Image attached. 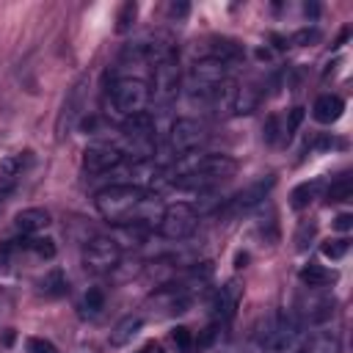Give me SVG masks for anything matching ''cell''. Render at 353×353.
Segmentation results:
<instances>
[{"label":"cell","instance_id":"9a60e30c","mask_svg":"<svg viewBox=\"0 0 353 353\" xmlns=\"http://www.w3.org/2000/svg\"><path fill=\"white\" fill-rule=\"evenodd\" d=\"M342 110H345V102H342L336 94H323V97H317L314 105H312V116H314V121H320V124H334V121L342 116Z\"/></svg>","mask_w":353,"mask_h":353},{"label":"cell","instance_id":"f546056e","mask_svg":"<svg viewBox=\"0 0 353 353\" xmlns=\"http://www.w3.org/2000/svg\"><path fill=\"white\" fill-rule=\"evenodd\" d=\"M347 248H350L347 237H339V240H325L320 251H323V256H328V259H339V256L347 254Z\"/></svg>","mask_w":353,"mask_h":353},{"label":"cell","instance_id":"d6986e66","mask_svg":"<svg viewBox=\"0 0 353 353\" xmlns=\"http://www.w3.org/2000/svg\"><path fill=\"white\" fill-rule=\"evenodd\" d=\"M256 105H259V91H256L254 85H237L232 113H234V116H248V113L256 110Z\"/></svg>","mask_w":353,"mask_h":353},{"label":"cell","instance_id":"836d02e7","mask_svg":"<svg viewBox=\"0 0 353 353\" xmlns=\"http://www.w3.org/2000/svg\"><path fill=\"white\" fill-rule=\"evenodd\" d=\"M303 121V108H292L290 110V121H287V127H284V132H287V138H290V132H295L298 130V124Z\"/></svg>","mask_w":353,"mask_h":353},{"label":"cell","instance_id":"d6a6232c","mask_svg":"<svg viewBox=\"0 0 353 353\" xmlns=\"http://www.w3.org/2000/svg\"><path fill=\"white\" fill-rule=\"evenodd\" d=\"M314 237V223H301V229H298V237H295V243H298V248L303 251L306 248V243Z\"/></svg>","mask_w":353,"mask_h":353},{"label":"cell","instance_id":"8992f818","mask_svg":"<svg viewBox=\"0 0 353 353\" xmlns=\"http://www.w3.org/2000/svg\"><path fill=\"white\" fill-rule=\"evenodd\" d=\"M196 226H199L196 207H190L188 201H176V204H168L163 210V218L157 223V232L165 240H185V237H190L196 232Z\"/></svg>","mask_w":353,"mask_h":353},{"label":"cell","instance_id":"74e56055","mask_svg":"<svg viewBox=\"0 0 353 353\" xmlns=\"http://www.w3.org/2000/svg\"><path fill=\"white\" fill-rule=\"evenodd\" d=\"M171 17H176V19H182V17H188V11H190V6L188 3H171Z\"/></svg>","mask_w":353,"mask_h":353},{"label":"cell","instance_id":"30bf717a","mask_svg":"<svg viewBox=\"0 0 353 353\" xmlns=\"http://www.w3.org/2000/svg\"><path fill=\"white\" fill-rule=\"evenodd\" d=\"M121 259V245L116 237H91L83 245V265L94 273H108L119 265Z\"/></svg>","mask_w":353,"mask_h":353},{"label":"cell","instance_id":"603a6c76","mask_svg":"<svg viewBox=\"0 0 353 353\" xmlns=\"http://www.w3.org/2000/svg\"><path fill=\"white\" fill-rule=\"evenodd\" d=\"M314 193H317V182H303V185H298V188L290 193V204H292V210H303V207H309L312 199H314Z\"/></svg>","mask_w":353,"mask_h":353},{"label":"cell","instance_id":"4fadbf2b","mask_svg":"<svg viewBox=\"0 0 353 353\" xmlns=\"http://www.w3.org/2000/svg\"><path fill=\"white\" fill-rule=\"evenodd\" d=\"M270 188H273V176H265V179H259V182L248 185L245 190H240L237 196H232L229 210H248V207L259 204V201L268 196V190H270Z\"/></svg>","mask_w":353,"mask_h":353},{"label":"cell","instance_id":"4316f807","mask_svg":"<svg viewBox=\"0 0 353 353\" xmlns=\"http://www.w3.org/2000/svg\"><path fill=\"white\" fill-rule=\"evenodd\" d=\"M350 193H353V182H350V176H339V179L331 182V188H328V201H347Z\"/></svg>","mask_w":353,"mask_h":353},{"label":"cell","instance_id":"7402d4cb","mask_svg":"<svg viewBox=\"0 0 353 353\" xmlns=\"http://www.w3.org/2000/svg\"><path fill=\"white\" fill-rule=\"evenodd\" d=\"M19 168H22V157H3L0 160V190L14 188V182L19 176Z\"/></svg>","mask_w":353,"mask_h":353},{"label":"cell","instance_id":"ba28073f","mask_svg":"<svg viewBox=\"0 0 353 353\" xmlns=\"http://www.w3.org/2000/svg\"><path fill=\"white\" fill-rule=\"evenodd\" d=\"M265 350L270 353H298L303 345V325L292 317H276L273 328L265 334V339L259 342Z\"/></svg>","mask_w":353,"mask_h":353},{"label":"cell","instance_id":"ffe728a7","mask_svg":"<svg viewBox=\"0 0 353 353\" xmlns=\"http://www.w3.org/2000/svg\"><path fill=\"white\" fill-rule=\"evenodd\" d=\"M298 353H339V339L334 334H314L303 339Z\"/></svg>","mask_w":353,"mask_h":353},{"label":"cell","instance_id":"e575fe53","mask_svg":"<svg viewBox=\"0 0 353 353\" xmlns=\"http://www.w3.org/2000/svg\"><path fill=\"white\" fill-rule=\"evenodd\" d=\"M276 138H279V119L270 116L268 124H265V141H268V143H276Z\"/></svg>","mask_w":353,"mask_h":353},{"label":"cell","instance_id":"4dcf8cb0","mask_svg":"<svg viewBox=\"0 0 353 353\" xmlns=\"http://www.w3.org/2000/svg\"><path fill=\"white\" fill-rule=\"evenodd\" d=\"M28 353H58V347L41 336H30L28 339Z\"/></svg>","mask_w":353,"mask_h":353},{"label":"cell","instance_id":"484cf974","mask_svg":"<svg viewBox=\"0 0 353 353\" xmlns=\"http://www.w3.org/2000/svg\"><path fill=\"white\" fill-rule=\"evenodd\" d=\"M41 292L44 295H63L66 292V279H63V273L61 270H50L44 279H41Z\"/></svg>","mask_w":353,"mask_h":353},{"label":"cell","instance_id":"277c9868","mask_svg":"<svg viewBox=\"0 0 353 353\" xmlns=\"http://www.w3.org/2000/svg\"><path fill=\"white\" fill-rule=\"evenodd\" d=\"M182 88V72L174 52H165L160 61H154L152 69V85H149V102L157 108H168Z\"/></svg>","mask_w":353,"mask_h":353},{"label":"cell","instance_id":"8d00e7d4","mask_svg":"<svg viewBox=\"0 0 353 353\" xmlns=\"http://www.w3.org/2000/svg\"><path fill=\"white\" fill-rule=\"evenodd\" d=\"M306 41H317V30H301L292 36V44H306Z\"/></svg>","mask_w":353,"mask_h":353},{"label":"cell","instance_id":"ac0fdd59","mask_svg":"<svg viewBox=\"0 0 353 353\" xmlns=\"http://www.w3.org/2000/svg\"><path fill=\"white\" fill-rule=\"evenodd\" d=\"M234 91H237V83L234 80H223L221 85H215L212 91H210V102H212V108L218 110V113H223V116H229L232 113V105H234Z\"/></svg>","mask_w":353,"mask_h":353},{"label":"cell","instance_id":"5bb4252c","mask_svg":"<svg viewBox=\"0 0 353 353\" xmlns=\"http://www.w3.org/2000/svg\"><path fill=\"white\" fill-rule=\"evenodd\" d=\"M47 226H50V212L41 207H28V210L17 212V218H14V229L22 234H36Z\"/></svg>","mask_w":353,"mask_h":353},{"label":"cell","instance_id":"44dd1931","mask_svg":"<svg viewBox=\"0 0 353 353\" xmlns=\"http://www.w3.org/2000/svg\"><path fill=\"white\" fill-rule=\"evenodd\" d=\"M301 281L306 287H328V284L336 281V273L328 270V268H323V265H306L301 270Z\"/></svg>","mask_w":353,"mask_h":353},{"label":"cell","instance_id":"cb8c5ba5","mask_svg":"<svg viewBox=\"0 0 353 353\" xmlns=\"http://www.w3.org/2000/svg\"><path fill=\"white\" fill-rule=\"evenodd\" d=\"M240 47L234 44V41H229V39H215L212 41V58H218V61H223V63H229V61H234V58H240Z\"/></svg>","mask_w":353,"mask_h":353},{"label":"cell","instance_id":"6da1fadb","mask_svg":"<svg viewBox=\"0 0 353 353\" xmlns=\"http://www.w3.org/2000/svg\"><path fill=\"white\" fill-rule=\"evenodd\" d=\"M97 212L113 226H157L163 218V199L138 185H108L97 193Z\"/></svg>","mask_w":353,"mask_h":353},{"label":"cell","instance_id":"1f68e13d","mask_svg":"<svg viewBox=\"0 0 353 353\" xmlns=\"http://www.w3.org/2000/svg\"><path fill=\"white\" fill-rule=\"evenodd\" d=\"M171 339L179 345V350H182V353H188V350H190L193 336H190V331H188L185 325H176V328H174V334H171Z\"/></svg>","mask_w":353,"mask_h":353},{"label":"cell","instance_id":"8fae6325","mask_svg":"<svg viewBox=\"0 0 353 353\" xmlns=\"http://www.w3.org/2000/svg\"><path fill=\"white\" fill-rule=\"evenodd\" d=\"M121 163H124V154H121V149L116 143H94L83 154V165L91 174H105L110 168H119Z\"/></svg>","mask_w":353,"mask_h":353},{"label":"cell","instance_id":"83f0119b","mask_svg":"<svg viewBox=\"0 0 353 353\" xmlns=\"http://www.w3.org/2000/svg\"><path fill=\"white\" fill-rule=\"evenodd\" d=\"M83 309L88 314H99L105 309V292L99 287H88V292L83 295Z\"/></svg>","mask_w":353,"mask_h":353},{"label":"cell","instance_id":"f1b7e54d","mask_svg":"<svg viewBox=\"0 0 353 353\" xmlns=\"http://www.w3.org/2000/svg\"><path fill=\"white\" fill-rule=\"evenodd\" d=\"M135 14H138V6L130 0V3H124L121 8H119V17H116V30L119 33H127L130 28H132V22H135Z\"/></svg>","mask_w":353,"mask_h":353},{"label":"cell","instance_id":"9c48e42d","mask_svg":"<svg viewBox=\"0 0 353 353\" xmlns=\"http://www.w3.org/2000/svg\"><path fill=\"white\" fill-rule=\"evenodd\" d=\"M223 80H229V63H223V61H218V58H212V55L199 58V61L190 66V72H188V85H190V91H193V94H204V97H210V91H212L215 85H221Z\"/></svg>","mask_w":353,"mask_h":353},{"label":"cell","instance_id":"52a82bcc","mask_svg":"<svg viewBox=\"0 0 353 353\" xmlns=\"http://www.w3.org/2000/svg\"><path fill=\"white\" fill-rule=\"evenodd\" d=\"M204 143H207V130L196 119H176L168 130V149L176 160L185 157V154L199 152Z\"/></svg>","mask_w":353,"mask_h":353},{"label":"cell","instance_id":"e0dca14e","mask_svg":"<svg viewBox=\"0 0 353 353\" xmlns=\"http://www.w3.org/2000/svg\"><path fill=\"white\" fill-rule=\"evenodd\" d=\"M141 328H143V317H141V314H127V317H121V320L113 325V331H110V345H113V347H124L127 342H132V336H135Z\"/></svg>","mask_w":353,"mask_h":353},{"label":"cell","instance_id":"7c38bea8","mask_svg":"<svg viewBox=\"0 0 353 353\" xmlns=\"http://www.w3.org/2000/svg\"><path fill=\"white\" fill-rule=\"evenodd\" d=\"M152 301L163 309V314H179V312H185L190 306V298H188V292L182 287H163V290H157L152 295Z\"/></svg>","mask_w":353,"mask_h":353},{"label":"cell","instance_id":"d590c367","mask_svg":"<svg viewBox=\"0 0 353 353\" xmlns=\"http://www.w3.org/2000/svg\"><path fill=\"white\" fill-rule=\"evenodd\" d=\"M334 229H339V232H350V229H353V215H350V212L336 215V218H334Z\"/></svg>","mask_w":353,"mask_h":353},{"label":"cell","instance_id":"2e32d148","mask_svg":"<svg viewBox=\"0 0 353 353\" xmlns=\"http://www.w3.org/2000/svg\"><path fill=\"white\" fill-rule=\"evenodd\" d=\"M237 298H240V290H237L234 281L221 287L215 292V298H212V317L215 320H229L234 314V309H237Z\"/></svg>","mask_w":353,"mask_h":353},{"label":"cell","instance_id":"7a4b0ae2","mask_svg":"<svg viewBox=\"0 0 353 353\" xmlns=\"http://www.w3.org/2000/svg\"><path fill=\"white\" fill-rule=\"evenodd\" d=\"M179 160H182V165L174 179V188H179V190L204 193L237 171V163L229 154H185Z\"/></svg>","mask_w":353,"mask_h":353},{"label":"cell","instance_id":"3957f363","mask_svg":"<svg viewBox=\"0 0 353 353\" xmlns=\"http://www.w3.org/2000/svg\"><path fill=\"white\" fill-rule=\"evenodd\" d=\"M121 149V154L132 157V163H143L154 154L157 138H154V119L143 110L135 116H127V121L121 124V143H116Z\"/></svg>","mask_w":353,"mask_h":353},{"label":"cell","instance_id":"5b68a950","mask_svg":"<svg viewBox=\"0 0 353 353\" xmlns=\"http://www.w3.org/2000/svg\"><path fill=\"white\" fill-rule=\"evenodd\" d=\"M110 102L124 116L143 113V108L149 105V85L138 77H119L110 85Z\"/></svg>","mask_w":353,"mask_h":353},{"label":"cell","instance_id":"d4e9b609","mask_svg":"<svg viewBox=\"0 0 353 353\" xmlns=\"http://www.w3.org/2000/svg\"><path fill=\"white\" fill-rule=\"evenodd\" d=\"M22 245L25 248H30L36 256H41V259H52L55 256V243H52V237H30V240H22Z\"/></svg>","mask_w":353,"mask_h":353}]
</instances>
